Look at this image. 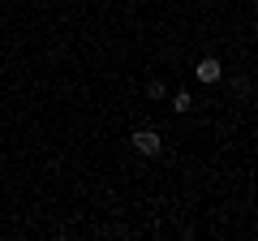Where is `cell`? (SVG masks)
Here are the masks:
<instances>
[{"label": "cell", "mask_w": 258, "mask_h": 241, "mask_svg": "<svg viewBox=\"0 0 258 241\" xmlns=\"http://www.w3.org/2000/svg\"><path fill=\"white\" fill-rule=\"evenodd\" d=\"M189 108H194V95L189 91H176L172 95V112H189Z\"/></svg>", "instance_id": "3"}, {"label": "cell", "mask_w": 258, "mask_h": 241, "mask_svg": "<svg viewBox=\"0 0 258 241\" xmlns=\"http://www.w3.org/2000/svg\"><path fill=\"white\" fill-rule=\"evenodd\" d=\"M129 147L138 151V155H164V138L155 130H134L129 134Z\"/></svg>", "instance_id": "1"}, {"label": "cell", "mask_w": 258, "mask_h": 241, "mask_svg": "<svg viewBox=\"0 0 258 241\" xmlns=\"http://www.w3.org/2000/svg\"><path fill=\"white\" fill-rule=\"evenodd\" d=\"M147 95L151 99H164V82H147Z\"/></svg>", "instance_id": "4"}, {"label": "cell", "mask_w": 258, "mask_h": 241, "mask_svg": "<svg viewBox=\"0 0 258 241\" xmlns=\"http://www.w3.org/2000/svg\"><path fill=\"white\" fill-rule=\"evenodd\" d=\"M194 74H198V82H203V86H215V82H220V78H224V65H220V61H215V56H203Z\"/></svg>", "instance_id": "2"}]
</instances>
